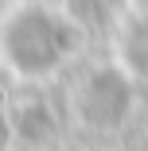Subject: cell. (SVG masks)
Instances as JSON below:
<instances>
[{
  "label": "cell",
  "instance_id": "1",
  "mask_svg": "<svg viewBox=\"0 0 148 151\" xmlns=\"http://www.w3.org/2000/svg\"><path fill=\"white\" fill-rule=\"evenodd\" d=\"M4 143H8V124L0 120V151H4Z\"/></svg>",
  "mask_w": 148,
  "mask_h": 151
}]
</instances>
